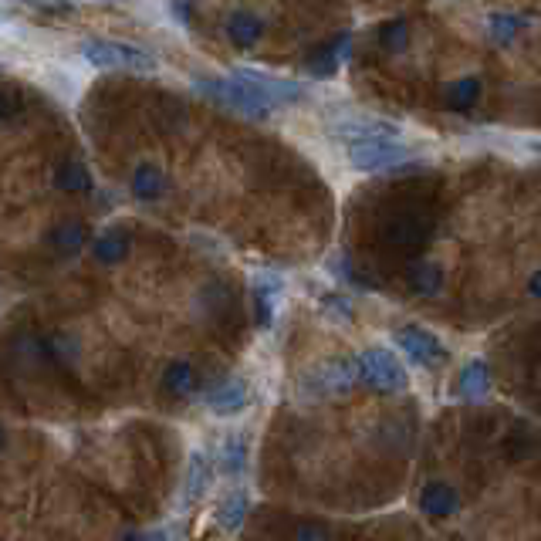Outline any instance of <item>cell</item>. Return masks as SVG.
Returning <instances> with one entry per match:
<instances>
[{"label":"cell","instance_id":"6da1fadb","mask_svg":"<svg viewBox=\"0 0 541 541\" xmlns=\"http://www.w3.org/2000/svg\"><path fill=\"white\" fill-rule=\"evenodd\" d=\"M82 58L88 65H95L99 72H136L149 75L156 72V58L149 51L136 48L129 41H112V38H92L82 44Z\"/></svg>","mask_w":541,"mask_h":541},{"label":"cell","instance_id":"7a4b0ae2","mask_svg":"<svg viewBox=\"0 0 541 541\" xmlns=\"http://www.w3.org/2000/svg\"><path fill=\"white\" fill-rule=\"evenodd\" d=\"M359 379H362L359 359H328L312 372H305L301 389H305L308 396H342V393H352Z\"/></svg>","mask_w":541,"mask_h":541},{"label":"cell","instance_id":"3957f363","mask_svg":"<svg viewBox=\"0 0 541 541\" xmlns=\"http://www.w3.org/2000/svg\"><path fill=\"white\" fill-rule=\"evenodd\" d=\"M200 92H207L210 99L224 102L227 109L247 115V119H268L274 105L264 99L257 88H251L241 78H217V82H200Z\"/></svg>","mask_w":541,"mask_h":541},{"label":"cell","instance_id":"277c9868","mask_svg":"<svg viewBox=\"0 0 541 541\" xmlns=\"http://www.w3.org/2000/svg\"><path fill=\"white\" fill-rule=\"evenodd\" d=\"M359 369H362V379L376 389V393H403L406 389V369L389 349H366L359 352Z\"/></svg>","mask_w":541,"mask_h":541},{"label":"cell","instance_id":"5b68a950","mask_svg":"<svg viewBox=\"0 0 541 541\" xmlns=\"http://www.w3.org/2000/svg\"><path fill=\"white\" fill-rule=\"evenodd\" d=\"M413 153L396 139H359L349 143V163L362 173H376V170H393L403 166Z\"/></svg>","mask_w":541,"mask_h":541},{"label":"cell","instance_id":"8992f818","mask_svg":"<svg viewBox=\"0 0 541 541\" xmlns=\"http://www.w3.org/2000/svg\"><path fill=\"white\" fill-rule=\"evenodd\" d=\"M396 345H399V352L413 362V366H423V369L440 366V362L447 359L443 342L433 332H427V328H420V325H403V328H399Z\"/></svg>","mask_w":541,"mask_h":541},{"label":"cell","instance_id":"52a82bcc","mask_svg":"<svg viewBox=\"0 0 541 541\" xmlns=\"http://www.w3.org/2000/svg\"><path fill=\"white\" fill-rule=\"evenodd\" d=\"M234 78H241V82L257 88V92H261L271 105H291L305 95V85L288 82V78H278V75H268V72H257V68H234Z\"/></svg>","mask_w":541,"mask_h":541},{"label":"cell","instance_id":"ba28073f","mask_svg":"<svg viewBox=\"0 0 541 541\" xmlns=\"http://www.w3.org/2000/svg\"><path fill=\"white\" fill-rule=\"evenodd\" d=\"M203 403H207V410L214 416H237L247 410V403H251V389H247L244 379H224V383H217L210 389Z\"/></svg>","mask_w":541,"mask_h":541},{"label":"cell","instance_id":"9c48e42d","mask_svg":"<svg viewBox=\"0 0 541 541\" xmlns=\"http://www.w3.org/2000/svg\"><path fill=\"white\" fill-rule=\"evenodd\" d=\"M214 487V464L203 450H193L190 460H186V474H183V501L197 504L210 494Z\"/></svg>","mask_w":541,"mask_h":541},{"label":"cell","instance_id":"30bf717a","mask_svg":"<svg viewBox=\"0 0 541 541\" xmlns=\"http://www.w3.org/2000/svg\"><path fill=\"white\" fill-rule=\"evenodd\" d=\"M247 464H251V447H247V433L234 430L220 440L217 447V467L224 477H244Z\"/></svg>","mask_w":541,"mask_h":541},{"label":"cell","instance_id":"8fae6325","mask_svg":"<svg viewBox=\"0 0 541 541\" xmlns=\"http://www.w3.org/2000/svg\"><path fill=\"white\" fill-rule=\"evenodd\" d=\"M247 514H251V494H247L244 487H234V491H227L217 504V528L237 531L247 521Z\"/></svg>","mask_w":541,"mask_h":541},{"label":"cell","instance_id":"7c38bea8","mask_svg":"<svg viewBox=\"0 0 541 541\" xmlns=\"http://www.w3.org/2000/svg\"><path fill=\"white\" fill-rule=\"evenodd\" d=\"M457 504H460L457 491L443 481H430L420 491V511L427 514V518H450V514L457 511Z\"/></svg>","mask_w":541,"mask_h":541},{"label":"cell","instance_id":"4fadbf2b","mask_svg":"<svg viewBox=\"0 0 541 541\" xmlns=\"http://www.w3.org/2000/svg\"><path fill=\"white\" fill-rule=\"evenodd\" d=\"M163 393L173 399H186L197 393V366L186 359H173L163 372Z\"/></svg>","mask_w":541,"mask_h":541},{"label":"cell","instance_id":"5bb4252c","mask_svg":"<svg viewBox=\"0 0 541 541\" xmlns=\"http://www.w3.org/2000/svg\"><path fill=\"white\" fill-rule=\"evenodd\" d=\"M335 136L349 139V143H359V139H396L399 129L379 119H349L335 126Z\"/></svg>","mask_w":541,"mask_h":541},{"label":"cell","instance_id":"9a60e30c","mask_svg":"<svg viewBox=\"0 0 541 541\" xmlns=\"http://www.w3.org/2000/svg\"><path fill=\"white\" fill-rule=\"evenodd\" d=\"M166 193V176L163 170H156L153 163H139L136 173H132V197L143 200V203H153Z\"/></svg>","mask_w":541,"mask_h":541},{"label":"cell","instance_id":"2e32d148","mask_svg":"<svg viewBox=\"0 0 541 541\" xmlns=\"http://www.w3.org/2000/svg\"><path fill=\"white\" fill-rule=\"evenodd\" d=\"M460 396L464 399H484L491 393V369H487L484 359L467 362L464 372H460Z\"/></svg>","mask_w":541,"mask_h":541},{"label":"cell","instance_id":"e0dca14e","mask_svg":"<svg viewBox=\"0 0 541 541\" xmlns=\"http://www.w3.org/2000/svg\"><path fill=\"white\" fill-rule=\"evenodd\" d=\"M261 31H264V24L257 21L251 11H237V14H230V21H227V38L234 48H251V44H257V38H261Z\"/></svg>","mask_w":541,"mask_h":541},{"label":"cell","instance_id":"ac0fdd59","mask_svg":"<svg viewBox=\"0 0 541 541\" xmlns=\"http://www.w3.org/2000/svg\"><path fill=\"white\" fill-rule=\"evenodd\" d=\"M95 261L99 264H122L129 257V237L126 230H105V234L92 247Z\"/></svg>","mask_w":541,"mask_h":541},{"label":"cell","instance_id":"d6986e66","mask_svg":"<svg viewBox=\"0 0 541 541\" xmlns=\"http://www.w3.org/2000/svg\"><path fill=\"white\" fill-rule=\"evenodd\" d=\"M55 186L65 193H85L92 186V176H88L82 159H65L55 170Z\"/></svg>","mask_w":541,"mask_h":541},{"label":"cell","instance_id":"ffe728a7","mask_svg":"<svg viewBox=\"0 0 541 541\" xmlns=\"http://www.w3.org/2000/svg\"><path fill=\"white\" fill-rule=\"evenodd\" d=\"M278 288L281 285H271V281H257L254 285V318L261 328H268L274 318V305H278V295H281Z\"/></svg>","mask_w":541,"mask_h":541},{"label":"cell","instance_id":"44dd1931","mask_svg":"<svg viewBox=\"0 0 541 541\" xmlns=\"http://www.w3.org/2000/svg\"><path fill=\"white\" fill-rule=\"evenodd\" d=\"M410 285H413V291H420V295H437L440 285H443V271H440V264H433V261H420V264H413V271H410Z\"/></svg>","mask_w":541,"mask_h":541},{"label":"cell","instance_id":"7402d4cb","mask_svg":"<svg viewBox=\"0 0 541 541\" xmlns=\"http://www.w3.org/2000/svg\"><path fill=\"white\" fill-rule=\"evenodd\" d=\"M487 21H491L487 24V31H491V38L498 44H511L521 34V28H525V21L514 17V14H491Z\"/></svg>","mask_w":541,"mask_h":541},{"label":"cell","instance_id":"603a6c76","mask_svg":"<svg viewBox=\"0 0 541 541\" xmlns=\"http://www.w3.org/2000/svg\"><path fill=\"white\" fill-rule=\"evenodd\" d=\"M88 230L85 224H78V220H68V224H58L51 230V244L61 247V251H78V247L85 244Z\"/></svg>","mask_w":541,"mask_h":541},{"label":"cell","instance_id":"cb8c5ba5","mask_svg":"<svg viewBox=\"0 0 541 541\" xmlns=\"http://www.w3.org/2000/svg\"><path fill=\"white\" fill-rule=\"evenodd\" d=\"M477 95H481V78L467 75V78H460V82L450 85L447 99H450V105H454V109H467V105L477 102Z\"/></svg>","mask_w":541,"mask_h":541},{"label":"cell","instance_id":"d4e9b609","mask_svg":"<svg viewBox=\"0 0 541 541\" xmlns=\"http://www.w3.org/2000/svg\"><path fill=\"white\" fill-rule=\"evenodd\" d=\"M345 48H322L315 58H308V75H315V78H332L335 75V68H339V55H342Z\"/></svg>","mask_w":541,"mask_h":541},{"label":"cell","instance_id":"484cf974","mask_svg":"<svg viewBox=\"0 0 541 541\" xmlns=\"http://www.w3.org/2000/svg\"><path fill=\"white\" fill-rule=\"evenodd\" d=\"M379 41L386 44L389 51H393V55H399V51L406 48V41H410V31H406V21H389L383 31H379Z\"/></svg>","mask_w":541,"mask_h":541},{"label":"cell","instance_id":"4316f807","mask_svg":"<svg viewBox=\"0 0 541 541\" xmlns=\"http://www.w3.org/2000/svg\"><path fill=\"white\" fill-rule=\"evenodd\" d=\"M322 312L328 318H335V322H349V318H352V305L342 295H325L322 298Z\"/></svg>","mask_w":541,"mask_h":541},{"label":"cell","instance_id":"83f0119b","mask_svg":"<svg viewBox=\"0 0 541 541\" xmlns=\"http://www.w3.org/2000/svg\"><path fill=\"white\" fill-rule=\"evenodd\" d=\"M295 541H332V535H328L322 521H305V525H298Z\"/></svg>","mask_w":541,"mask_h":541},{"label":"cell","instance_id":"f1b7e54d","mask_svg":"<svg viewBox=\"0 0 541 541\" xmlns=\"http://www.w3.org/2000/svg\"><path fill=\"white\" fill-rule=\"evenodd\" d=\"M386 234H389L386 241H393V244H413L416 224H413V220H403V224H389Z\"/></svg>","mask_w":541,"mask_h":541},{"label":"cell","instance_id":"f546056e","mask_svg":"<svg viewBox=\"0 0 541 541\" xmlns=\"http://www.w3.org/2000/svg\"><path fill=\"white\" fill-rule=\"evenodd\" d=\"M122 541H173L170 528H149V531H126Z\"/></svg>","mask_w":541,"mask_h":541},{"label":"cell","instance_id":"4dcf8cb0","mask_svg":"<svg viewBox=\"0 0 541 541\" xmlns=\"http://www.w3.org/2000/svg\"><path fill=\"white\" fill-rule=\"evenodd\" d=\"M11 112H14V102L7 99L4 92H0V122H4V119H11Z\"/></svg>","mask_w":541,"mask_h":541},{"label":"cell","instance_id":"1f68e13d","mask_svg":"<svg viewBox=\"0 0 541 541\" xmlns=\"http://www.w3.org/2000/svg\"><path fill=\"white\" fill-rule=\"evenodd\" d=\"M528 291H531V295H535V298H541V271H535V274H531V281H528Z\"/></svg>","mask_w":541,"mask_h":541},{"label":"cell","instance_id":"d6a6232c","mask_svg":"<svg viewBox=\"0 0 541 541\" xmlns=\"http://www.w3.org/2000/svg\"><path fill=\"white\" fill-rule=\"evenodd\" d=\"M7 443H11V437H7V427H4V423H0V454H4V450H7Z\"/></svg>","mask_w":541,"mask_h":541}]
</instances>
